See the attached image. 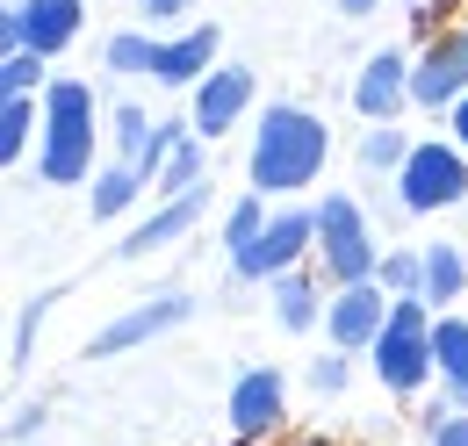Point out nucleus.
Masks as SVG:
<instances>
[{"mask_svg": "<svg viewBox=\"0 0 468 446\" xmlns=\"http://www.w3.org/2000/svg\"><path fill=\"white\" fill-rule=\"evenodd\" d=\"M29 130H37V101L29 94H7V109H0V159H22L29 152Z\"/></svg>", "mask_w": 468, "mask_h": 446, "instance_id": "obj_22", "label": "nucleus"}, {"mask_svg": "<svg viewBox=\"0 0 468 446\" xmlns=\"http://www.w3.org/2000/svg\"><path fill=\"white\" fill-rule=\"evenodd\" d=\"M37 425H44V403H22V410H15V418H7V440H29V432H37Z\"/></svg>", "mask_w": 468, "mask_h": 446, "instance_id": "obj_31", "label": "nucleus"}, {"mask_svg": "<svg viewBox=\"0 0 468 446\" xmlns=\"http://www.w3.org/2000/svg\"><path fill=\"white\" fill-rule=\"evenodd\" d=\"M37 72H44V51H7V65H0V94H29Z\"/></svg>", "mask_w": 468, "mask_h": 446, "instance_id": "obj_28", "label": "nucleus"}, {"mask_svg": "<svg viewBox=\"0 0 468 446\" xmlns=\"http://www.w3.org/2000/svg\"><path fill=\"white\" fill-rule=\"evenodd\" d=\"M404 159H410L404 130H389V122H375V130L360 137V166H375V173H404Z\"/></svg>", "mask_w": 468, "mask_h": 446, "instance_id": "obj_23", "label": "nucleus"}, {"mask_svg": "<svg viewBox=\"0 0 468 446\" xmlns=\"http://www.w3.org/2000/svg\"><path fill=\"white\" fill-rule=\"evenodd\" d=\"M274 317H282L289 332H310V324H317V288L295 274V267H289V274H274Z\"/></svg>", "mask_w": 468, "mask_h": 446, "instance_id": "obj_18", "label": "nucleus"}, {"mask_svg": "<svg viewBox=\"0 0 468 446\" xmlns=\"http://www.w3.org/2000/svg\"><path fill=\"white\" fill-rule=\"evenodd\" d=\"M51 303H58V288H37V295L22 303V317H15V345H7V367H29V345H37V324L51 317Z\"/></svg>", "mask_w": 468, "mask_h": 446, "instance_id": "obj_21", "label": "nucleus"}, {"mask_svg": "<svg viewBox=\"0 0 468 446\" xmlns=\"http://www.w3.org/2000/svg\"><path fill=\"white\" fill-rule=\"evenodd\" d=\"M310 245H317V209H282V217H267V230L245 252H231V274L238 281H274V274H289Z\"/></svg>", "mask_w": 468, "mask_h": 446, "instance_id": "obj_6", "label": "nucleus"}, {"mask_svg": "<svg viewBox=\"0 0 468 446\" xmlns=\"http://www.w3.org/2000/svg\"><path fill=\"white\" fill-rule=\"evenodd\" d=\"M317 252H324V274L339 281V288L382 274V252H375L353 195H324V209H317Z\"/></svg>", "mask_w": 468, "mask_h": 446, "instance_id": "obj_4", "label": "nucleus"}, {"mask_svg": "<svg viewBox=\"0 0 468 446\" xmlns=\"http://www.w3.org/2000/svg\"><path fill=\"white\" fill-rule=\"evenodd\" d=\"M432 360H440V382L468 403V324L462 317H440L432 324Z\"/></svg>", "mask_w": 468, "mask_h": 446, "instance_id": "obj_16", "label": "nucleus"}, {"mask_svg": "<svg viewBox=\"0 0 468 446\" xmlns=\"http://www.w3.org/2000/svg\"><path fill=\"white\" fill-rule=\"evenodd\" d=\"M447 122H454V144H462V152H468V94H462V101H454V109H447Z\"/></svg>", "mask_w": 468, "mask_h": 446, "instance_id": "obj_33", "label": "nucleus"}, {"mask_svg": "<svg viewBox=\"0 0 468 446\" xmlns=\"http://www.w3.org/2000/svg\"><path fill=\"white\" fill-rule=\"evenodd\" d=\"M152 130H159V122H152L144 109H116V144H122V159H130V166L144 159V144H152Z\"/></svg>", "mask_w": 468, "mask_h": 446, "instance_id": "obj_26", "label": "nucleus"}, {"mask_svg": "<svg viewBox=\"0 0 468 446\" xmlns=\"http://www.w3.org/2000/svg\"><path fill=\"white\" fill-rule=\"evenodd\" d=\"M382 0H339V15H375Z\"/></svg>", "mask_w": 468, "mask_h": 446, "instance_id": "obj_34", "label": "nucleus"}, {"mask_svg": "<svg viewBox=\"0 0 468 446\" xmlns=\"http://www.w3.org/2000/svg\"><path fill=\"white\" fill-rule=\"evenodd\" d=\"M245 109H252V65H217L195 87V137H224Z\"/></svg>", "mask_w": 468, "mask_h": 446, "instance_id": "obj_9", "label": "nucleus"}, {"mask_svg": "<svg viewBox=\"0 0 468 446\" xmlns=\"http://www.w3.org/2000/svg\"><path fill=\"white\" fill-rule=\"evenodd\" d=\"M282 375L274 367H252V375H238V389H231V425L245 432V440H267L274 425H282Z\"/></svg>", "mask_w": 468, "mask_h": 446, "instance_id": "obj_12", "label": "nucleus"}, {"mask_svg": "<svg viewBox=\"0 0 468 446\" xmlns=\"http://www.w3.org/2000/svg\"><path fill=\"white\" fill-rule=\"evenodd\" d=\"M144 187H152V180L130 166V159H122V166H109V173H94V217H122Z\"/></svg>", "mask_w": 468, "mask_h": 446, "instance_id": "obj_17", "label": "nucleus"}, {"mask_svg": "<svg viewBox=\"0 0 468 446\" xmlns=\"http://www.w3.org/2000/svg\"><path fill=\"white\" fill-rule=\"evenodd\" d=\"M137 7H144V15H152V22H166V15H187V7H195V0H137Z\"/></svg>", "mask_w": 468, "mask_h": 446, "instance_id": "obj_32", "label": "nucleus"}, {"mask_svg": "<svg viewBox=\"0 0 468 446\" xmlns=\"http://www.w3.org/2000/svg\"><path fill=\"white\" fill-rule=\"evenodd\" d=\"M382 288L389 295H425V252H382Z\"/></svg>", "mask_w": 468, "mask_h": 446, "instance_id": "obj_24", "label": "nucleus"}, {"mask_svg": "<svg viewBox=\"0 0 468 446\" xmlns=\"http://www.w3.org/2000/svg\"><path fill=\"white\" fill-rule=\"evenodd\" d=\"M425 446H468V418H425Z\"/></svg>", "mask_w": 468, "mask_h": 446, "instance_id": "obj_29", "label": "nucleus"}, {"mask_svg": "<svg viewBox=\"0 0 468 446\" xmlns=\"http://www.w3.org/2000/svg\"><path fill=\"white\" fill-rule=\"evenodd\" d=\"M462 281H468V267H462L454 245H432V252H425V303H454Z\"/></svg>", "mask_w": 468, "mask_h": 446, "instance_id": "obj_19", "label": "nucleus"}, {"mask_svg": "<svg viewBox=\"0 0 468 446\" xmlns=\"http://www.w3.org/2000/svg\"><path fill=\"white\" fill-rule=\"evenodd\" d=\"M209 65H217V29H187V37L152 51V80L159 87H202Z\"/></svg>", "mask_w": 468, "mask_h": 446, "instance_id": "obj_13", "label": "nucleus"}, {"mask_svg": "<svg viewBox=\"0 0 468 446\" xmlns=\"http://www.w3.org/2000/svg\"><path fill=\"white\" fill-rule=\"evenodd\" d=\"M37 173L51 187H72L94 173V94L80 80H51L44 87V159Z\"/></svg>", "mask_w": 468, "mask_h": 446, "instance_id": "obj_2", "label": "nucleus"}, {"mask_svg": "<svg viewBox=\"0 0 468 446\" xmlns=\"http://www.w3.org/2000/svg\"><path fill=\"white\" fill-rule=\"evenodd\" d=\"M432 367H440V360H432V317H425V295H397L389 324H382V338H375V375H382V389H418Z\"/></svg>", "mask_w": 468, "mask_h": 446, "instance_id": "obj_3", "label": "nucleus"}, {"mask_svg": "<svg viewBox=\"0 0 468 446\" xmlns=\"http://www.w3.org/2000/svg\"><path fill=\"white\" fill-rule=\"evenodd\" d=\"M195 223H202V187H187V195H174V202H166V209H159L152 223H137V230H130V238L116 245V252H122V260H152L159 245H174V238H187Z\"/></svg>", "mask_w": 468, "mask_h": 446, "instance_id": "obj_14", "label": "nucleus"}, {"mask_svg": "<svg viewBox=\"0 0 468 446\" xmlns=\"http://www.w3.org/2000/svg\"><path fill=\"white\" fill-rule=\"evenodd\" d=\"M159 37H109V72H152Z\"/></svg>", "mask_w": 468, "mask_h": 446, "instance_id": "obj_27", "label": "nucleus"}, {"mask_svg": "<svg viewBox=\"0 0 468 446\" xmlns=\"http://www.w3.org/2000/svg\"><path fill=\"white\" fill-rule=\"evenodd\" d=\"M462 195H468L462 144H410L404 173H397V202H404L410 217H425V209H454Z\"/></svg>", "mask_w": 468, "mask_h": 446, "instance_id": "obj_5", "label": "nucleus"}, {"mask_svg": "<svg viewBox=\"0 0 468 446\" xmlns=\"http://www.w3.org/2000/svg\"><path fill=\"white\" fill-rule=\"evenodd\" d=\"M462 94H468V29H454V37H440L432 51L410 65V101L440 115V109H454Z\"/></svg>", "mask_w": 468, "mask_h": 446, "instance_id": "obj_7", "label": "nucleus"}, {"mask_svg": "<svg viewBox=\"0 0 468 446\" xmlns=\"http://www.w3.org/2000/svg\"><path fill=\"white\" fill-rule=\"evenodd\" d=\"M22 15V51H65L80 37V0H15Z\"/></svg>", "mask_w": 468, "mask_h": 446, "instance_id": "obj_15", "label": "nucleus"}, {"mask_svg": "<svg viewBox=\"0 0 468 446\" xmlns=\"http://www.w3.org/2000/svg\"><path fill=\"white\" fill-rule=\"evenodd\" d=\"M404 101H410V65L397 51H375L360 65V80H353V109L367 115V122H389Z\"/></svg>", "mask_w": 468, "mask_h": 446, "instance_id": "obj_11", "label": "nucleus"}, {"mask_svg": "<svg viewBox=\"0 0 468 446\" xmlns=\"http://www.w3.org/2000/svg\"><path fill=\"white\" fill-rule=\"evenodd\" d=\"M187 295L180 288H166V295H152V303H137L130 317H116L109 332L94 338V353H130V345H144V338H159V332H174V324H187Z\"/></svg>", "mask_w": 468, "mask_h": 446, "instance_id": "obj_10", "label": "nucleus"}, {"mask_svg": "<svg viewBox=\"0 0 468 446\" xmlns=\"http://www.w3.org/2000/svg\"><path fill=\"white\" fill-rule=\"evenodd\" d=\"M260 230H267V195H245V202L231 209V223H224V245H231V252H245Z\"/></svg>", "mask_w": 468, "mask_h": 446, "instance_id": "obj_25", "label": "nucleus"}, {"mask_svg": "<svg viewBox=\"0 0 468 446\" xmlns=\"http://www.w3.org/2000/svg\"><path fill=\"white\" fill-rule=\"evenodd\" d=\"M389 310H397V303H382V288H375V281H353V288H339V295L324 303V332H332L339 353H360V345H375V338H382Z\"/></svg>", "mask_w": 468, "mask_h": 446, "instance_id": "obj_8", "label": "nucleus"}, {"mask_svg": "<svg viewBox=\"0 0 468 446\" xmlns=\"http://www.w3.org/2000/svg\"><path fill=\"white\" fill-rule=\"evenodd\" d=\"M187 187H202V144H195V137H180V144H174V159L159 166L152 195H187Z\"/></svg>", "mask_w": 468, "mask_h": 446, "instance_id": "obj_20", "label": "nucleus"}, {"mask_svg": "<svg viewBox=\"0 0 468 446\" xmlns=\"http://www.w3.org/2000/svg\"><path fill=\"white\" fill-rule=\"evenodd\" d=\"M310 389H317V396L346 389V360H339V353H332V360H317V367H310Z\"/></svg>", "mask_w": 468, "mask_h": 446, "instance_id": "obj_30", "label": "nucleus"}, {"mask_svg": "<svg viewBox=\"0 0 468 446\" xmlns=\"http://www.w3.org/2000/svg\"><path fill=\"white\" fill-rule=\"evenodd\" d=\"M324 159H332L324 115L295 109V101H274V109L260 115V130H252V187H260V195L310 187V180L324 173Z\"/></svg>", "mask_w": 468, "mask_h": 446, "instance_id": "obj_1", "label": "nucleus"}]
</instances>
